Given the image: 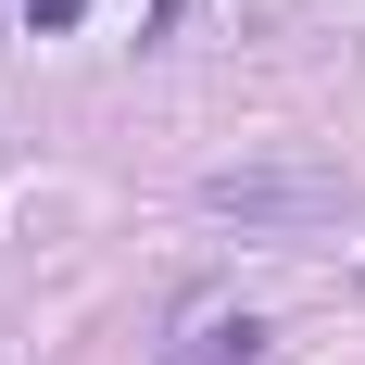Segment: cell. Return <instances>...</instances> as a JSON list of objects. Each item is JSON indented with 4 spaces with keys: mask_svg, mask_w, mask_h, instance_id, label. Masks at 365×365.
<instances>
[{
    "mask_svg": "<svg viewBox=\"0 0 365 365\" xmlns=\"http://www.w3.org/2000/svg\"><path fill=\"white\" fill-rule=\"evenodd\" d=\"M26 13H38V26H76V13H88V0H26Z\"/></svg>",
    "mask_w": 365,
    "mask_h": 365,
    "instance_id": "277c9868",
    "label": "cell"
},
{
    "mask_svg": "<svg viewBox=\"0 0 365 365\" xmlns=\"http://www.w3.org/2000/svg\"><path fill=\"white\" fill-rule=\"evenodd\" d=\"M202 202L240 215V227H340V215H353V189H340V177H215Z\"/></svg>",
    "mask_w": 365,
    "mask_h": 365,
    "instance_id": "6da1fadb",
    "label": "cell"
},
{
    "mask_svg": "<svg viewBox=\"0 0 365 365\" xmlns=\"http://www.w3.org/2000/svg\"><path fill=\"white\" fill-rule=\"evenodd\" d=\"M177 26H189V0H151V26H139V38H177Z\"/></svg>",
    "mask_w": 365,
    "mask_h": 365,
    "instance_id": "3957f363",
    "label": "cell"
},
{
    "mask_svg": "<svg viewBox=\"0 0 365 365\" xmlns=\"http://www.w3.org/2000/svg\"><path fill=\"white\" fill-rule=\"evenodd\" d=\"M252 353H264V328H252V315H215V328H189L164 365H252Z\"/></svg>",
    "mask_w": 365,
    "mask_h": 365,
    "instance_id": "7a4b0ae2",
    "label": "cell"
}]
</instances>
